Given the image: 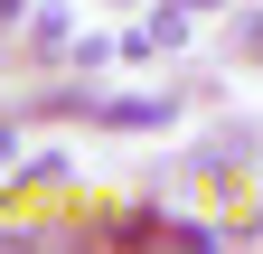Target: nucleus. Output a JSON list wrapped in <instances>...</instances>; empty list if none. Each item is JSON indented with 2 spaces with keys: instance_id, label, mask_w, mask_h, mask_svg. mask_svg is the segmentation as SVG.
<instances>
[{
  "instance_id": "1",
  "label": "nucleus",
  "mask_w": 263,
  "mask_h": 254,
  "mask_svg": "<svg viewBox=\"0 0 263 254\" xmlns=\"http://www.w3.org/2000/svg\"><path fill=\"white\" fill-rule=\"evenodd\" d=\"M19 10H28V0H0V28H19Z\"/></svg>"
},
{
  "instance_id": "2",
  "label": "nucleus",
  "mask_w": 263,
  "mask_h": 254,
  "mask_svg": "<svg viewBox=\"0 0 263 254\" xmlns=\"http://www.w3.org/2000/svg\"><path fill=\"white\" fill-rule=\"evenodd\" d=\"M197 10H207V0H197Z\"/></svg>"
}]
</instances>
